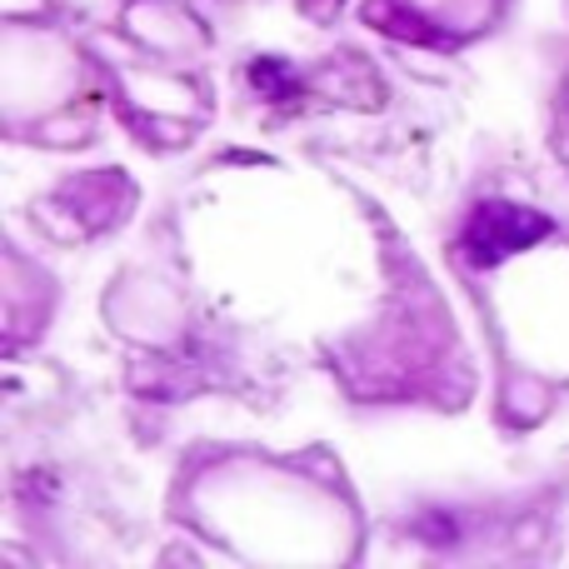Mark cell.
Wrapping results in <instances>:
<instances>
[{"mask_svg": "<svg viewBox=\"0 0 569 569\" xmlns=\"http://www.w3.org/2000/svg\"><path fill=\"white\" fill-rule=\"evenodd\" d=\"M549 230H555L549 226V216H539V210H529V205L484 200L480 210H474L470 230H464V255H470L480 270H490V265H500L505 255H515V250L539 245Z\"/></svg>", "mask_w": 569, "mask_h": 569, "instance_id": "1", "label": "cell"}, {"mask_svg": "<svg viewBox=\"0 0 569 569\" xmlns=\"http://www.w3.org/2000/svg\"><path fill=\"white\" fill-rule=\"evenodd\" d=\"M250 80H255L260 90H291V76H285V65H275V61H255Z\"/></svg>", "mask_w": 569, "mask_h": 569, "instance_id": "2", "label": "cell"}]
</instances>
